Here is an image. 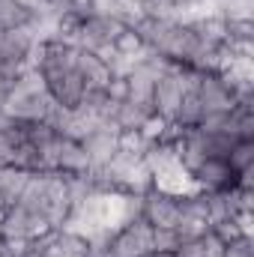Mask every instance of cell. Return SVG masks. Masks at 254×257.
<instances>
[{"mask_svg": "<svg viewBox=\"0 0 254 257\" xmlns=\"http://www.w3.org/2000/svg\"><path fill=\"white\" fill-rule=\"evenodd\" d=\"M150 251H153V227L144 221V215H138L111 236L105 257H144Z\"/></svg>", "mask_w": 254, "mask_h": 257, "instance_id": "1", "label": "cell"}, {"mask_svg": "<svg viewBox=\"0 0 254 257\" xmlns=\"http://www.w3.org/2000/svg\"><path fill=\"white\" fill-rule=\"evenodd\" d=\"M42 78H45L48 96H51L60 108H66V111H78V108H81V99H84L87 84H84V78L78 75V69H45Z\"/></svg>", "mask_w": 254, "mask_h": 257, "instance_id": "2", "label": "cell"}, {"mask_svg": "<svg viewBox=\"0 0 254 257\" xmlns=\"http://www.w3.org/2000/svg\"><path fill=\"white\" fill-rule=\"evenodd\" d=\"M183 93H186V87H183V66H177L171 75L156 81V90H153V99H150L153 114H159L162 120L174 123L177 111H180V102H183Z\"/></svg>", "mask_w": 254, "mask_h": 257, "instance_id": "3", "label": "cell"}, {"mask_svg": "<svg viewBox=\"0 0 254 257\" xmlns=\"http://www.w3.org/2000/svg\"><path fill=\"white\" fill-rule=\"evenodd\" d=\"M141 215L150 227H177L180 221V197L159 189H147L141 194Z\"/></svg>", "mask_w": 254, "mask_h": 257, "instance_id": "4", "label": "cell"}, {"mask_svg": "<svg viewBox=\"0 0 254 257\" xmlns=\"http://www.w3.org/2000/svg\"><path fill=\"white\" fill-rule=\"evenodd\" d=\"M191 177L200 192H227L236 186V171H230V165L224 159H203L191 171Z\"/></svg>", "mask_w": 254, "mask_h": 257, "instance_id": "5", "label": "cell"}, {"mask_svg": "<svg viewBox=\"0 0 254 257\" xmlns=\"http://www.w3.org/2000/svg\"><path fill=\"white\" fill-rule=\"evenodd\" d=\"M197 99H200V108H203V114L206 111H230L236 102H233V96H230V90H227V84L221 81V75H215V72H203V78H200V84H197Z\"/></svg>", "mask_w": 254, "mask_h": 257, "instance_id": "6", "label": "cell"}, {"mask_svg": "<svg viewBox=\"0 0 254 257\" xmlns=\"http://www.w3.org/2000/svg\"><path fill=\"white\" fill-rule=\"evenodd\" d=\"M75 69H78V75L84 78L87 90H105V87L111 84V78H114L111 69H108V63H105L99 54H93V51H78Z\"/></svg>", "mask_w": 254, "mask_h": 257, "instance_id": "7", "label": "cell"}, {"mask_svg": "<svg viewBox=\"0 0 254 257\" xmlns=\"http://www.w3.org/2000/svg\"><path fill=\"white\" fill-rule=\"evenodd\" d=\"M153 189H159V192H165V194H174V197L200 192L197 183H194V177H191V171H186L183 165H177V168H171V171L153 177Z\"/></svg>", "mask_w": 254, "mask_h": 257, "instance_id": "8", "label": "cell"}, {"mask_svg": "<svg viewBox=\"0 0 254 257\" xmlns=\"http://www.w3.org/2000/svg\"><path fill=\"white\" fill-rule=\"evenodd\" d=\"M57 171L60 174H84V171H90V159H87L81 141L60 138V147H57Z\"/></svg>", "mask_w": 254, "mask_h": 257, "instance_id": "9", "label": "cell"}, {"mask_svg": "<svg viewBox=\"0 0 254 257\" xmlns=\"http://www.w3.org/2000/svg\"><path fill=\"white\" fill-rule=\"evenodd\" d=\"M153 117V108L144 105V102H117V114H114V123L120 126V132H132V128H141L147 120Z\"/></svg>", "mask_w": 254, "mask_h": 257, "instance_id": "10", "label": "cell"}, {"mask_svg": "<svg viewBox=\"0 0 254 257\" xmlns=\"http://www.w3.org/2000/svg\"><path fill=\"white\" fill-rule=\"evenodd\" d=\"M126 84H129V99H132V102H144V105H150L153 90H156V78H153L144 66H135V69L129 72Z\"/></svg>", "mask_w": 254, "mask_h": 257, "instance_id": "11", "label": "cell"}, {"mask_svg": "<svg viewBox=\"0 0 254 257\" xmlns=\"http://www.w3.org/2000/svg\"><path fill=\"white\" fill-rule=\"evenodd\" d=\"M30 12H24L15 0H0V30H12V27H27L30 24Z\"/></svg>", "mask_w": 254, "mask_h": 257, "instance_id": "12", "label": "cell"}, {"mask_svg": "<svg viewBox=\"0 0 254 257\" xmlns=\"http://www.w3.org/2000/svg\"><path fill=\"white\" fill-rule=\"evenodd\" d=\"M224 162L236 174L245 171V168H254V141H233V147H230V153H227Z\"/></svg>", "mask_w": 254, "mask_h": 257, "instance_id": "13", "label": "cell"}, {"mask_svg": "<svg viewBox=\"0 0 254 257\" xmlns=\"http://www.w3.org/2000/svg\"><path fill=\"white\" fill-rule=\"evenodd\" d=\"M200 117H203V108H200L197 93H183V102H180V111H177L174 123H180L183 128H194Z\"/></svg>", "mask_w": 254, "mask_h": 257, "instance_id": "14", "label": "cell"}, {"mask_svg": "<svg viewBox=\"0 0 254 257\" xmlns=\"http://www.w3.org/2000/svg\"><path fill=\"white\" fill-rule=\"evenodd\" d=\"M117 150H123V153H132V156L144 159V153L150 150V141H147L138 128H132V132H120V138H117Z\"/></svg>", "mask_w": 254, "mask_h": 257, "instance_id": "15", "label": "cell"}, {"mask_svg": "<svg viewBox=\"0 0 254 257\" xmlns=\"http://www.w3.org/2000/svg\"><path fill=\"white\" fill-rule=\"evenodd\" d=\"M177 236H180V242H191V239H200L206 230H209V224L203 221V218H186V215H180V221H177Z\"/></svg>", "mask_w": 254, "mask_h": 257, "instance_id": "16", "label": "cell"}, {"mask_svg": "<svg viewBox=\"0 0 254 257\" xmlns=\"http://www.w3.org/2000/svg\"><path fill=\"white\" fill-rule=\"evenodd\" d=\"M111 45H114V51H117V54H126V57L138 54V51L144 48L141 36H138V33L132 30V27H123V30H120V36H117V39H114Z\"/></svg>", "mask_w": 254, "mask_h": 257, "instance_id": "17", "label": "cell"}, {"mask_svg": "<svg viewBox=\"0 0 254 257\" xmlns=\"http://www.w3.org/2000/svg\"><path fill=\"white\" fill-rule=\"evenodd\" d=\"M183 242L174 227H153V251H177Z\"/></svg>", "mask_w": 254, "mask_h": 257, "instance_id": "18", "label": "cell"}, {"mask_svg": "<svg viewBox=\"0 0 254 257\" xmlns=\"http://www.w3.org/2000/svg\"><path fill=\"white\" fill-rule=\"evenodd\" d=\"M227 39L224 42H254V21H224Z\"/></svg>", "mask_w": 254, "mask_h": 257, "instance_id": "19", "label": "cell"}, {"mask_svg": "<svg viewBox=\"0 0 254 257\" xmlns=\"http://www.w3.org/2000/svg\"><path fill=\"white\" fill-rule=\"evenodd\" d=\"M165 128H168V120H162L159 114H153V117H150V120H147L144 126L138 128V132H141V135H144V138H147L150 144H156V141H162Z\"/></svg>", "mask_w": 254, "mask_h": 257, "instance_id": "20", "label": "cell"}, {"mask_svg": "<svg viewBox=\"0 0 254 257\" xmlns=\"http://www.w3.org/2000/svg\"><path fill=\"white\" fill-rule=\"evenodd\" d=\"M221 257H254V242L251 236H236L233 242L224 245V254Z\"/></svg>", "mask_w": 254, "mask_h": 257, "instance_id": "21", "label": "cell"}, {"mask_svg": "<svg viewBox=\"0 0 254 257\" xmlns=\"http://www.w3.org/2000/svg\"><path fill=\"white\" fill-rule=\"evenodd\" d=\"M30 239H0V257H27Z\"/></svg>", "mask_w": 254, "mask_h": 257, "instance_id": "22", "label": "cell"}, {"mask_svg": "<svg viewBox=\"0 0 254 257\" xmlns=\"http://www.w3.org/2000/svg\"><path fill=\"white\" fill-rule=\"evenodd\" d=\"M200 245H203V254L206 257H221L224 254V242H221L212 230H206V233L200 236Z\"/></svg>", "mask_w": 254, "mask_h": 257, "instance_id": "23", "label": "cell"}, {"mask_svg": "<svg viewBox=\"0 0 254 257\" xmlns=\"http://www.w3.org/2000/svg\"><path fill=\"white\" fill-rule=\"evenodd\" d=\"M105 93H108V99H111V102H126V99H129L126 78H111V84L105 87Z\"/></svg>", "mask_w": 254, "mask_h": 257, "instance_id": "24", "label": "cell"}, {"mask_svg": "<svg viewBox=\"0 0 254 257\" xmlns=\"http://www.w3.org/2000/svg\"><path fill=\"white\" fill-rule=\"evenodd\" d=\"M24 12H30V15H51V12H57L48 0H15Z\"/></svg>", "mask_w": 254, "mask_h": 257, "instance_id": "25", "label": "cell"}, {"mask_svg": "<svg viewBox=\"0 0 254 257\" xmlns=\"http://www.w3.org/2000/svg\"><path fill=\"white\" fill-rule=\"evenodd\" d=\"M0 215H3V212H0ZM0 239H3V233H0Z\"/></svg>", "mask_w": 254, "mask_h": 257, "instance_id": "26", "label": "cell"}]
</instances>
